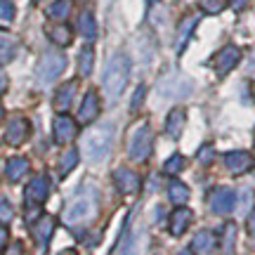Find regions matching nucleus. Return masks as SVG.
Listing matches in <instances>:
<instances>
[{
	"instance_id": "obj_24",
	"label": "nucleus",
	"mask_w": 255,
	"mask_h": 255,
	"mask_svg": "<svg viewBox=\"0 0 255 255\" xmlns=\"http://www.w3.org/2000/svg\"><path fill=\"white\" fill-rule=\"evenodd\" d=\"M71 0H55L50 7H47V17H52V19H66L69 14H71Z\"/></svg>"
},
{
	"instance_id": "obj_8",
	"label": "nucleus",
	"mask_w": 255,
	"mask_h": 255,
	"mask_svg": "<svg viewBox=\"0 0 255 255\" xmlns=\"http://www.w3.org/2000/svg\"><path fill=\"white\" fill-rule=\"evenodd\" d=\"M52 234H55V218H50V215H43V218H38L36 222L31 225V237L36 239L38 253L45 251V246L50 244Z\"/></svg>"
},
{
	"instance_id": "obj_9",
	"label": "nucleus",
	"mask_w": 255,
	"mask_h": 255,
	"mask_svg": "<svg viewBox=\"0 0 255 255\" xmlns=\"http://www.w3.org/2000/svg\"><path fill=\"white\" fill-rule=\"evenodd\" d=\"M210 208L218 215H229L232 210L237 208V194L227 187H218L210 194Z\"/></svg>"
},
{
	"instance_id": "obj_26",
	"label": "nucleus",
	"mask_w": 255,
	"mask_h": 255,
	"mask_svg": "<svg viewBox=\"0 0 255 255\" xmlns=\"http://www.w3.org/2000/svg\"><path fill=\"white\" fill-rule=\"evenodd\" d=\"M168 196H170V201H173V203L182 206L184 201L189 199V189H187V187H184L182 182L173 180V182H170V187H168Z\"/></svg>"
},
{
	"instance_id": "obj_39",
	"label": "nucleus",
	"mask_w": 255,
	"mask_h": 255,
	"mask_svg": "<svg viewBox=\"0 0 255 255\" xmlns=\"http://www.w3.org/2000/svg\"><path fill=\"white\" fill-rule=\"evenodd\" d=\"M5 244H7V229L0 227V251L5 248Z\"/></svg>"
},
{
	"instance_id": "obj_2",
	"label": "nucleus",
	"mask_w": 255,
	"mask_h": 255,
	"mask_svg": "<svg viewBox=\"0 0 255 255\" xmlns=\"http://www.w3.org/2000/svg\"><path fill=\"white\" fill-rule=\"evenodd\" d=\"M128 78H130V59H128L123 52H116L107 62V69H104V92H107V100L116 102L123 95L128 85Z\"/></svg>"
},
{
	"instance_id": "obj_17",
	"label": "nucleus",
	"mask_w": 255,
	"mask_h": 255,
	"mask_svg": "<svg viewBox=\"0 0 255 255\" xmlns=\"http://www.w3.org/2000/svg\"><path fill=\"white\" fill-rule=\"evenodd\" d=\"M76 81L71 83H64L62 88L57 90L55 95V109L59 111V114H66V111L71 109V104H73V97H76Z\"/></svg>"
},
{
	"instance_id": "obj_31",
	"label": "nucleus",
	"mask_w": 255,
	"mask_h": 255,
	"mask_svg": "<svg viewBox=\"0 0 255 255\" xmlns=\"http://www.w3.org/2000/svg\"><path fill=\"white\" fill-rule=\"evenodd\" d=\"M14 19V5L9 0H0V24H9Z\"/></svg>"
},
{
	"instance_id": "obj_11",
	"label": "nucleus",
	"mask_w": 255,
	"mask_h": 255,
	"mask_svg": "<svg viewBox=\"0 0 255 255\" xmlns=\"http://www.w3.org/2000/svg\"><path fill=\"white\" fill-rule=\"evenodd\" d=\"M28 132H31V126H28L26 119H21V116H17V119L9 121L7 130H5V142H7L9 146H19L26 142Z\"/></svg>"
},
{
	"instance_id": "obj_4",
	"label": "nucleus",
	"mask_w": 255,
	"mask_h": 255,
	"mask_svg": "<svg viewBox=\"0 0 255 255\" xmlns=\"http://www.w3.org/2000/svg\"><path fill=\"white\" fill-rule=\"evenodd\" d=\"M66 69V57L62 55V52H57V50H50V52H45V55L40 57V62H38V81L43 83H52L55 78H59L62 76V71Z\"/></svg>"
},
{
	"instance_id": "obj_29",
	"label": "nucleus",
	"mask_w": 255,
	"mask_h": 255,
	"mask_svg": "<svg viewBox=\"0 0 255 255\" xmlns=\"http://www.w3.org/2000/svg\"><path fill=\"white\" fill-rule=\"evenodd\" d=\"M92 62H95V55H92L90 47H85V50L81 52V64H78L81 76H90L92 73Z\"/></svg>"
},
{
	"instance_id": "obj_14",
	"label": "nucleus",
	"mask_w": 255,
	"mask_h": 255,
	"mask_svg": "<svg viewBox=\"0 0 255 255\" xmlns=\"http://www.w3.org/2000/svg\"><path fill=\"white\" fill-rule=\"evenodd\" d=\"M191 251L196 255H215V251H218V239H215V234L208 232V229L199 232V234L194 237V241H191Z\"/></svg>"
},
{
	"instance_id": "obj_5",
	"label": "nucleus",
	"mask_w": 255,
	"mask_h": 255,
	"mask_svg": "<svg viewBox=\"0 0 255 255\" xmlns=\"http://www.w3.org/2000/svg\"><path fill=\"white\" fill-rule=\"evenodd\" d=\"M151 144H154V135H151V128L144 123V126L137 128L132 132V137H130V144H128L130 161H135V163L144 161L146 156L151 154Z\"/></svg>"
},
{
	"instance_id": "obj_42",
	"label": "nucleus",
	"mask_w": 255,
	"mask_h": 255,
	"mask_svg": "<svg viewBox=\"0 0 255 255\" xmlns=\"http://www.w3.org/2000/svg\"><path fill=\"white\" fill-rule=\"evenodd\" d=\"M2 116H5V111H2V107H0V121H2Z\"/></svg>"
},
{
	"instance_id": "obj_44",
	"label": "nucleus",
	"mask_w": 255,
	"mask_h": 255,
	"mask_svg": "<svg viewBox=\"0 0 255 255\" xmlns=\"http://www.w3.org/2000/svg\"><path fill=\"white\" fill-rule=\"evenodd\" d=\"M180 255H189V253H184V251H182V253H180Z\"/></svg>"
},
{
	"instance_id": "obj_41",
	"label": "nucleus",
	"mask_w": 255,
	"mask_h": 255,
	"mask_svg": "<svg viewBox=\"0 0 255 255\" xmlns=\"http://www.w3.org/2000/svg\"><path fill=\"white\" fill-rule=\"evenodd\" d=\"M59 255H76V251H64V253H59Z\"/></svg>"
},
{
	"instance_id": "obj_30",
	"label": "nucleus",
	"mask_w": 255,
	"mask_h": 255,
	"mask_svg": "<svg viewBox=\"0 0 255 255\" xmlns=\"http://www.w3.org/2000/svg\"><path fill=\"white\" fill-rule=\"evenodd\" d=\"M184 163H187V161H184L182 156H170V158H168V161H165V173L168 175H177L180 173V170H184Z\"/></svg>"
},
{
	"instance_id": "obj_23",
	"label": "nucleus",
	"mask_w": 255,
	"mask_h": 255,
	"mask_svg": "<svg viewBox=\"0 0 255 255\" xmlns=\"http://www.w3.org/2000/svg\"><path fill=\"white\" fill-rule=\"evenodd\" d=\"M78 31H81L83 38H90V40L97 36V24H95V17L90 12H83L78 17Z\"/></svg>"
},
{
	"instance_id": "obj_37",
	"label": "nucleus",
	"mask_w": 255,
	"mask_h": 255,
	"mask_svg": "<svg viewBox=\"0 0 255 255\" xmlns=\"http://www.w3.org/2000/svg\"><path fill=\"white\" fill-rule=\"evenodd\" d=\"M229 5H232L234 9H244L248 5V0H229Z\"/></svg>"
},
{
	"instance_id": "obj_22",
	"label": "nucleus",
	"mask_w": 255,
	"mask_h": 255,
	"mask_svg": "<svg viewBox=\"0 0 255 255\" xmlns=\"http://www.w3.org/2000/svg\"><path fill=\"white\" fill-rule=\"evenodd\" d=\"M199 24V14H194V17H187L180 24V33H177V52H182L184 45H187V40H189L191 31H194V26Z\"/></svg>"
},
{
	"instance_id": "obj_21",
	"label": "nucleus",
	"mask_w": 255,
	"mask_h": 255,
	"mask_svg": "<svg viewBox=\"0 0 255 255\" xmlns=\"http://www.w3.org/2000/svg\"><path fill=\"white\" fill-rule=\"evenodd\" d=\"M47 36L52 43H57L59 47H66L71 43V28L66 26V24H55V26L47 28Z\"/></svg>"
},
{
	"instance_id": "obj_1",
	"label": "nucleus",
	"mask_w": 255,
	"mask_h": 255,
	"mask_svg": "<svg viewBox=\"0 0 255 255\" xmlns=\"http://www.w3.org/2000/svg\"><path fill=\"white\" fill-rule=\"evenodd\" d=\"M97 208H100V189L95 184H83L81 189L71 196L69 206L64 210V222L69 227L85 225L97 215Z\"/></svg>"
},
{
	"instance_id": "obj_38",
	"label": "nucleus",
	"mask_w": 255,
	"mask_h": 255,
	"mask_svg": "<svg viewBox=\"0 0 255 255\" xmlns=\"http://www.w3.org/2000/svg\"><path fill=\"white\" fill-rule=\"evenodd\" d=\"M248 232H251V237H255V210L251 213V218H248Z\"/></svg>"
},
{
	"instance_id": "obj_15",
	"label": "nucleus",
	"mask_w": 255,
	"mask_h": 255,
	"mask_svg": "<svg viewBox=\"0 0 255 255\" xmlns=\"http://www.w3.org/2000/svg\"><path fill=\"white\" fill-rule=\"evenodd\" d=\"M114 180H116V187H119L123 194H135L139 189V177H137L135 170L130 168H119L114 173Z\"/></svg>"
},
{
	"instance_id": "obj_43",
	"label": "nucleus",
	"mask_w": 255,
	"mask_h": 255,
	"mask_svg": "<svg viewBox=\"0 0 255 255\" xmlns=\"http://www.w3.org/2000/svg\"><path fill=\"white\" fill-rule=\"evenodd\" d=\"M146 2H149V5H154V2H156V0H146Z\"/></svg>"
},
{
	"instance_id": "obj_20",
	"label": "nucleus",
	"mask_w": 255,
	"mask_h": 255,
	"mask_svg": "<svg viewBox=\"0 0 255 255\" xmlns=\"http://www.w3.org/2000/svg\"><path fill=\"white\" fill-rule=\"evenodd\" d=\"M184 121H187V114L184 109H173L165 119V132L170 137H180L184 130Z\"/></svg>"
},
{
	"instance_id": "obj_7",
	"label": "nucleus",
	"mask_w": 255,
	"mask_h": 255,
	"mask_svg": "<svg viewBox=\"0 0 255 255\" xmlns=\"http://www.w3.org/2000/svg\"><path fill=\"white\" fill-rule=\"evenodd\" d=\"M158 92H161L163 97L180 100V97L191 95V81L189 78H184V76H180V73H170V76L161 78V83H158Z\"/></svg>"
},
{
	"instance_id": "obj_28",
	"label": "nucleus",
	"mask_w": 255,
	"mask_h": 255,
	"mask_svg": "<svg viewBox=\"0 0 255 255\" xmlns=\"http://www.w3.org/2000/svg\"><path fill=\"white\" fill-rule=\"evenodd\" d=\"M234 244H237V225H225V239H222V253L232 255L234 253Z\"/></svg>"
},
{
	"instance_id": "obj_16",
	"label": "nucleus",
	"mask_w": 255,
	"mask_h": 255,
	"mask_svg": "<svg viewBox=\"0 0 255 255\" xmlns=\"http://www.w3.org/2000/svg\"><path fill=\"white\" fill-rule=\"evenodd\" d=\"M97 116H100V97H97V92H88V95L83 97L81 111H78V121H81V123H92Z\"/></svg>"
},
{
	"instance_id": "obj_18",
	"label": "nucleus",
	"mask_w": 255,
	"mask_h": 255,
	"mask_svg": "<svg viewBox=\"0 0 255 255\" xmlns=\"http://www.w3.org/2000/svg\"><path fill=\"white\" fill-rule=\"evenodd\" d=\"M191 210L189 208H177L173 213V218H170V234L173 237H182L184 232H187V227L191 225Z\"/></svg>"
},
{
	"instance_id": "obj_10",
	"label": "nucleus",
	"mask_w": 255,
	"mask_h": 255,
	"mask_svg": "<svg viewBox=\"0 0 255 255\" xmlns=\"http://www.w3.org/2000/svg\"><path fill=\"white\" fill-rule=\"evenodd\" d=\"M239 59H241V50H239L237 45H227L222 47L218 55H215V59H213V64H215V71H218V76H227L234 66L239 64Z\"/></svg>"
},
{
	"instance_id": "obj_12",
	"label": "nucleus",
	"mask_w": 255,
	"mask_h": 255,
	"mask_svg": "<svg viewBox=\"0 0 255 255\" xmlns=\"http://www.w3.org/2000/svg\"><path fill=\"white\" fill-rule=\"evenodd\" d=\"M52 132H55V139L57 144H69L76 132H78V128L76 123L71 121V116H66V114H59L55 119V126H52Z\"/></svg>"
},
{
	"instance_id": "obj_35",
	"label": "nucleus",
	"mask_w": 255,
	"mask_h": 255,
	"mask_svg": "<svg viewBox=\"0 0 255 255\" xmlns=\"http://www.w3.org/2000/svg\"><path fill=\"white\" fill-rule=\"evenodd\" d=\"M199 161H201V163H210V161H213V146L206 144L203 149H201V151H199Z\"/></svg>"
},
{
	"instance_id": "obj_27",
	"label": "nucleus",
	"mask_w": 255,
	"mask_h": 255,
	"mask_svg": "<svg viewBox=\"0 0 255 255\" xmlns=\"http://www.w3.org/2000/svg\"><path fill=\"white\" fill-rule=\"evenodd\" d=\"M14 55H17V43L7 36H0V66L7 64Z\"/></svg>"
},
{
	"instance_id": "obj_19",
	"label": "nucleus",
	"mask_w": 255,
	"mask_h": 255,
	"mask_svg": "<svg viewBox=\"0 0 255 255\" xmlns=\"http://www.w3.org/2000/svg\"><path fill=\"white\" fill-rule=\"evenodd\" d=\"M26 173H28V161L24 158V156H14V158H9L7 165H5V175H7L9 182H19Z\"/></svg>"
},
{
	"instance_id": "obj_36",
	"label": "nucleus",
	"mask_w": 255,
	"mask_h": 255,
	"mask_svg": "<svg viewBox=\"0 0 255 255\" xmlns=\"http://www.w3.org/2000/svg\"><path fill=\"white\" fill-rule=\"evenodd\" d=\"M7 255H24V246H21V244H19V241H14V244H12V246H9Z\"/></svg>"
},
{
	"instance_id": "obj_3",
	"label": "nucleus",
	"mask_w": 255,
	"mask_h": 255,
	"mask_svg": "<svg viewBox=\"0 0 255 255\" xmlns=\"http://www.w3.org/2000/svg\"><path fill=\"white\" fill-rule=\"evenodd\" d=\"M114 142V126H97L88 130V135L83 137V151L90 163H102L111 151Z\"/></svg>"
},
{
	"instance_id": "obj_40",
	"label": "nucleus",
	"mask_w": 255,
	"mask_h": 255,
	"mask_svg": "<svg viewBox=\"0 0 255 255\" xmlns=\"http://www.w3.org/2000/svg\"><path fill=\"white\" fill-rule=\"evenodd\" d=\"M5 90H7V78H5V73L0 71V95H2Z\"/></svg>"
},
{
	"instance_id": "obj_13",
	"label": "nucleus",
	"mask_w": 255,
	"mask_h": 255,
	"mask_svg": "<svg viewBox=\"0 0 255 255\" xmlns=\"http://www.w3.org/2000/svg\"><path fill=\"white\" fill-rule=\"evenodd\" d=\"M225 165L232 175H244L253 168V156L248 151H229L225 156Z\"/></svg>"
},
{
	"instance_id": "obj_32",
	"label": "nucleus",
	"mask_w": 255,
	"mask_h": 255,
	"mask_svg": "<svg viewBox=\"0 0 255 255\" xmlns=\"http://www.w3.org/2000/svg\"><path fill=\"white\" fill-rule=\"evenodd\" d=\"M12 218H14V210H12V206H9V201L0 199V225H7Z\"/></svg>"
},
{
	"instance_id": "obj_25",
	"label": "nucleus",
	"mask_w": 255,
	"mask_h": 255,
	"mask_svg": "<svg viewBox=\"0 0 255 255\" xmlns=\"http://www.w3.org/2000/svg\"><path fill=\"white\" fill-rule=\"evenodd\" d=\"M76 163H78V151H76V149H66L64 156L59 158V175L66 177V175L76 168Z\"/></svg>"
},
{
	"instance_id": "obj_6",
	"label": "nucleus",
	"mask_w": 255,
	"mask_h": 255,
	"mask_svg": "<svg viewBox=\"0 0 255 255\" xmlns=\"http://www.w3.org/2000/svg\"><path fill=\"white\" fill-rule=\"evenodd\" d=\"M47 191H50V182H47L45 175H36V177L28 182L26 191H24V199H26V210H28V213L33 210V215H36V210L45 203Z\"/></svg>"
},
{
	"instance_id": "obj_33",
	"label": "nucleus",
	"mask_w": 255,
	"mask_h": 255,
	"mask_svg": "<svg viewBox=\"0 0 255 255\" xmlns=\"http://www.w3.org/2000/svg\"><path fill=\"white\" fill-rule=\"evenodd\" d=\"M201 7L206 12H210V14H218L225 7V0H201Z\"/></svg>"
},
{
	"instance_id": "obj_34",
	"label": "nucleus",
	"mask_w": 255,
	"mask_h": 255,
	"mask_svg": "<svg viewBox=\"0 0 255 255\" xmlns=\"http://www.w3.org/2000/svg\"><path fill=\"white\" fill-rule=\"evenodd\" d=\"M144 95H146V88H144V85H139V88H137V92H135V97H132V111H137L139 107H142Z\"/></svg>"
}]
</instances>
